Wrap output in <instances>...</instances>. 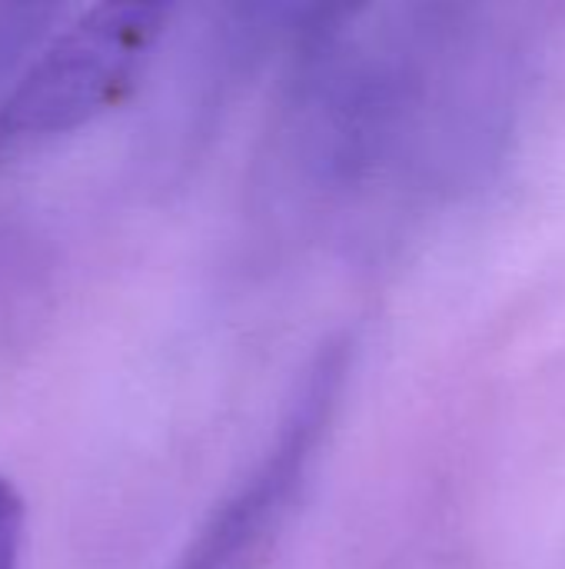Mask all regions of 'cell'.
Instances as JSON below:
<instances>
[{
    "mask_svg": "<svg viewBox=\"0 0 565 569\" xmlns=\"http://www.w3.org/2000/svg\"><path fill=\"white\" fill-rule=\"evenodd\" d=\"M163 17L167 7L137 0L80 10L0 100V140L60 133L113 107L140 73Z\"/></svg>",
    "mask_w": 565,
    "mask_h": 569,
    "instance_id": "cell-1",
    "label": "cell"
},
{
    "mask_svg": "<svg viewBox=\"0 0 565 569\" xmlns=\"http://www.w3.org/2000/svg\"><path fill=\"white\" fill-rule=\"evenodd\" d=\"M23 547V497L0 473V569H20Z\"/></svg>",
    "mask_w": 565,
    "mask_h": 569,
    "instance_id": "cell-2",
    "label": "cell"
}]
</instances>
